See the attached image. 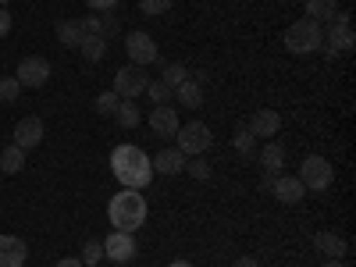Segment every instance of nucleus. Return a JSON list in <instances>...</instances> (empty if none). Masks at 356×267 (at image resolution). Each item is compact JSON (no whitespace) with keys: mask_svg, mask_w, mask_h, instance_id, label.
I'll list each match as a JSON object with an SVG mask.
<instances>
[{"mask_svg":"<svg viewBox=\"0 0 356 267\" xmlns=\"http://www.w3.org/2000/svg\"><path fill=\"white\" fill-rule=\"evenodd\" d=\"M111 171H114V178L125 189H146V186H150V178H154L150 157H146L139 146H132V143L118 146V150L111 154Z\"/></svg>","mask_w":356,"mask_h":267,"instance_id":"nucleus-1","label":"nucleus"},{"mask_svg":"<svg viewBox=\"0 0 356 267\" xmlns=\"http://www.w3.org/2000/svg\"><path fill=\"white\" fill-rule=\"evenodd\" d=\"M146 211H150V207H146L139 189H122V193H114L111 203H107V218H111L114 232H129V235H136L143 228Z\"/></svg>","mask_w":356,"mask_h":267,"instance_id":"nucleus-2","label":"nucleus"},{"mask_svg":"<svg viewBox=\"0 0 356 267\" xmlns=\"http://www.w3.org/2000/svg\"><path fill=\"white\" fill-rule=\"evenodd\" d=\"M321 43H324V29L314 22V18H300V22H292L289 29H285V50L289 54H314V50H321Z\"/></svg>","mask_w":356,"mask_h":267,"instance_id":"nucleus-3","label":"nucleus"},{"mask_svg":"<svg viewBox=\"0 0 356 267\" xmlns=\"http://www.w3.org/2000/svg\"><path fill=\"white\" fill-rule=\"evenodd\" d=\"M146 86H150V75H146V68H139V65H125V68H118V75H114V93L122 100L143 97Z\"/></svg>","mask_w":356,"mask_h":267,"instance_id":"nucleus-4","label":"nucleus"},{"mask_svg":"<svg viewBox=\"0 0 356 267\" xmlns=\"http://www.w3.org/2000/svg\"><path fill=\"white\" fill-rule=\"evenodd\" d=\"M175 139H178V150H182L186 157H200V154L207 150V146L214 143L211 129H207L203 122H189V125H178Z\"/></svg>","mask_w":356,"mask_h":267,"instance_id":"nucleus-5","label":"nucleus"},{"mask_svg":"<svg viewBox=\"0 0 356 267\" xmlns=\"http://www.w3.org/2000/svg\"><path fill=\"white\" fill-rule=\"evenodd\" d=\"M296 178H300V182L307 186V189H314V193H324V189H328L332 182H335V168L328 164V161H324V157H307L303 161V168H300V175H296Z\"/></svg>","mask_w":356,"mask_h":267,"instance_id":"nucleus-6","label":"nucleus"},{"mask_svg":"<svg viewBox=\"0 0 356 267\" xmlns=\"http://www.w3.org/2000/svg\"><path fill=\"white\" fill-rule=\"evenodd\" d=\"M324 43H328V57L349 54L356 47V36H353V25H349V15L346 11H339L332 18V29H328V36H324Z\"/></svg>","mask_w":356,"mask_h":267,"instance_id":"nucleus-7","label":"nucleus"},{"mask_svg":"<svg viewBox=\"0 0 356 267\" xmlns=\"http://www.w3.org/2000/svg\"><path fill=\"white\" fill-rule=\"evenodd\" d=\"M125 50H129V57H132V65H139V68H146V65L157 61V40H154L150 33H139V29L125 36Z\"/></svg>","mask_w":356,"mask_h":267,"instance_id":"nucleus-8","label":"nucleus"},{"mask_svg":"<svg viewBox=\"0 0 356 267\" xmlns=\"http://www.w3.org/2000/svg\"><path fill=\"white\" fill-rule=\"evenodd\" d=\"M15 79H18V86L40 89V86H47V79H50V61H47V57H22Z\"/></svg>","mask_w":356,"mask_h":267,"instance_id":"nucleus-9","label":"nucleus"},{"mask_svg":"<svg viewBox=\"0 0 356 267\" xmlns=\"http://www.w3.org/2000/svg\"><path fill=\"white\" fill-rule=\"evenodd\" d=\"M104 257L114 260V264H129L136 257V235L129 232H111L107 243H104Z\"/></svg>","mask_w":356,"mask_h":267,"instance_id":"nucleus-10","label":"nucleus"},{"mask_svg":"<svg viewBox=\"0 0 356 267\" xmlns=\"http://www.w3.org/2000/svg\"><path fill=\"white\" fill-rule=\"evenodd\" d=\"M271 193H275L278 203H289V207H292V203H300V200L307 196V186H303L296 175H278L275 182H271Z\"/></svg>","mask_w":356,"mask_h":267,"instance_id":"nucleus-11","label":"nucleus"},{"mask_svg":"<svg viewBox=\"0 0 356 267\" xmlns=\"http://www.w3.org/2000/svg\"><path fill=\"white\" fill-rule=\"evenodd\" d=\"M40 143H43V122L40 118H22L15 125V146L18 150H33Z\"/></svg>","mask_w":356,"mask_h":267,"instance_id":"nucleus-12","label":"nucleus"},{"mask_svg":"<svg viewBox=\"0 0 356 267\" xmlns=\"http://www.w3.org/2000/svg\"><path fill=\"white\" fill-rule=\"evenodd\" d=\"M250 136H264V139H271V136H278V129H282V114L278 111H271V107H260L253 118H250Z\"/></svg>","mask_w":356,"mask_h":267,"instance_id":"nucleus-13","label":"nucleus"},{"mask_svg":"<svg viewBox=\"0 0 356 267\" xmlns=\"http://www.w3.org/2000/svg\"><path fill=\"white\" fill-rule=\"evenodd\" d=\"M25 257H29V250L18 235H0V267H22Z\"/></svg>","mask_w":356,"mask_h":267,"instance_id":"nucleus-14","label":"nucleus"},{"mask_svg":"<svg viewBox=\"0 0 356 267\" xmlns=\"http://www.w3.org/2000/svg\"><path fill=\"white\" fill-rule=\"evenodd\" d=\"M186 161H189V157L178 150V146H175V150H161L157 157H150L154 175H182V171H186Z\"/></svg>","mask_w":356,"mask_h":267,"instance_id":"nucleus-15","label":"nucleus"},{"mask_svg":"<svg viewBox=\"0 0 356 267\" xmlns=\"http://www.w3.org/2000/svg\"><path fill=\"white\" fill-rule=\"evenodd\" d=\"M314 246L328 260H346V253H349V246H346V239H342L339 232H317L314 235Z\"/></svg>","mask_w":356,"mask_h":267,"instance_id":"nucleus-16","label":"nucleus"},{"mask_svg":"<svg viewBox=\"0 0 356 267\" xmlns=\"http://www.w3.org/2000/svg\"><path fill=\"white\" fill-rule=\"evenodd\" d=\"M260 168H264L267 175H278V171L285 168V146H282L278 139H267V143L260 146Z\"/></svg>","mask_w":356,"mask_h":267,"instance_id":"nucleus-17","label":"nucleus"},{"mask_svg":"<svg viewBox=\"0 0 356 267\" xmlns=\"http://www.w3.org/2000/svg\"><path fill=\"white\" fill-rule=\"evenodd\" d=\"M178 114H175V107H154V114H150V129L157 132V136H175L178 132Z\"/></svg>","mask_w":356,"mask_h":267,"instance_id":"nucleus-18","label":"nucleus"},{"mask_svg":"<svg viewBox=\"0 0 356 267\" xmlns=\"http://www.w3.org/2000/svg\"><path fill=\"white\" fill-rule=\"evenodd\" d=\"M175 100L182 104V107H200V104H203V86H200V79L189 75L182 86L175 89Z\"/></svg>","mask_w":356,"mask_h":267,"instance_id":"nucleus-19","label":"nucleus"},{"mask_svg":"<svg viewBox=\"0 0 356 267\" xmlns=\"http://www.w3.org/2000/svg\"><path fill=\"white\" fill-rule=\"evenodd\" d=\"M82 22L79 18H65V22H57V40H61L65 47H75L79 50V43H82Z\"/></svg>","mask_w":356,"mask_h":267,"instance_id":"nucleus-20","label":"nucleus"},{"mask_svg":"<svg viewBox=\"0 0 356 267\" xmlns=\"http://www.w3.org/2000/svg\"><path fill=\"white\" fill-rule=\"evenodd\" d=\"M303 4H307V18H314L317 25H321V22H332V18L339 15L335 0H303Z\"/></svg>","mask_w":356,"mask_h":267,"instance_id":"nucleus-21","label":"nucleus"},{"mask_svg":"<svg viewBox=\"0 0 356 267\" xmlns=\"http://www.w3.org/2000/svg\"><path fill=\"white\" fill-rule=\"evenodd\" d=\"M79 54L86 57V61H104V54H107V40L104 36H82V43H79Z\"/></svg>","mask_w":356,"mask_h":267,"instance_id":"nucleus-22","label":"nucleus"},{"mask_svg":"<svg viewBox=\"0 0 356 267\" xmlns=\"http://www.w3.org/2000/svg\"><path fill=\"white\" fill-rule=\"evenodd\" d=\"M114 122L122 125V129H136V125L143 122V114H139L136 100H122V104H118V111H114Z\"/></svg>","mask_w":356,"mask_h":267,"instance_id":"nucleus-23","label":"nucleus"},{"mask_svg":"<svg viewBox=\"0 0 356 267\" xmlns=\"http://www.w3.org/2000/svg\"><path fill=\"white\" fill-rule=\"evenodd\" d=\"M22 168H25V150H18V146L11 143L8 150L0 154V171H4V175H18Z\"/></svg>","mask_w":356,"mask_h":267,"instance_id":"nucleus-24","label":"nucleus"},{"mask_svg":"<svg viewBox=\"0 0 356 267\" xmlns=\"http://www.w3.org/2000/svg\"><path fill=\"white\" fill-rule=\"evenodd\" d=\"M146 97L154 100V107H168V104L175 100V89H171L168 82H161V79H150V86H146Z\"/></svg>","mask_w":356,"mask_h":267,"instance_id":"nucleus-25","label":"nucleus"},{"mask_svg":"<svg viewBox=\"0 0 356 267\" xmlns=\"http://www.w3.org/2000/svg\"><path fill=\"white\" fill-rule=\"evenodd\" d=\"M232 146H235V154H239V157H250V154L257 150V136H250V129L243 125V129H235Z\"/></svg>","mask_w":356,"mask_h":267,"instance_id":"nucleus-26","label":"nucleus"},{"mask_svg":"<svg viewBox=\"0 0 356 267\" xmlns=\"http://www.w3.org/2000/svg\"><path fill=\"white\" fill-rule=\"evenodd\" d=\"M186 79H189V68H186V65H178V61H175V65H164V75H161V82H168L171 89H178V86H182Z\"/></svg>","mask_w":356,"mask_h":267,"instance_id":"nucleus-27","label":"nucleus"},{"mask_svg":"<svg viewBox=\"0 0 356 267\" xmlns=\"http://www.w3.org/2000/svg\"><path fill=\"white\" fill-rule=\"evenodd\" d=\"M186 171L196 178V182H211V175H214L211 161H203V157H193V161H186Z\"/></svg>","mask_w":356,"mask_h":267,"instance_id":"nucleus-28","label":"nucleus"},{"mask_svg":"<svg viewBox=\"0 0 356 267\" xmlns=\"http://www.w3.org/2000/svg\"><path fill=\"white\" fill-rule=\"evenodd\" d=\"M100 260H104V243L89 239V243L82 246V264H86V267H93V264H100Z\"/></svg>","mask_w":356,"mask_h":267,"instance_id":"nucleus-29","label":"nucleus"},{"mask_svg":"<svg viewBox=\"0 0 356 267\" xmlns=\"http://www.w3.org/2000/svg\"><path fill=\"white\" fill-rule=\"evenodd\" d=\"M118 104H122V97H118L114 89H107V93H100V97H97V111H100V114H114V111H118Z\"/></svg>","mask_w":356,"mask_h":267,"instance_id":"nucleus-30","label":"nucleus"},{"mask_svg":"<svg viewBox=\"0 0 356 267\" xmlns=\"http://www.w3.org/2000/svg\"><path fill=\"white\" fill-rule=\"evenodd\" d=\"M18 93H22L18 79H0V104H11V100H18Z\"/></svg>","mask_w":356,"mask_h":267,"instance_id":"nucleus-31","label":"nucleus"},{"mask_svg":"<svg viewBox=\"0 0 356 267\" xmlns=\"http://www.w3.org/2000/svg\"><path fill=\"white\" fill-rule=\"evenodd\" d=\"M171 4L175 0H139V11L143 15H164V11H171Z\"/></svg>","mask_w":356,"mask_h":267,"instance_id":"nucleus-32","label":"nucleus"},{"mask_svg":"<svg viewBox=\"0 0 356 267\" xmlns=\"http://www.w3.org/2000/svg\"><path fill=\"white\" fill-rule=\"evenodd\" d=\"M11 25H15V22H11V11H8V8H0V36H8V33H11Z\"/></svg>","mask_w":356,"mask_h":267,"instance_id":"nucleus-33","label":"nucleus"},{"mask_svg":"<svg viewBox=\"0 0 356 267\" xmlns=\"http://www.w3.org/2000/svg\"><path fill=\"white\" fill-rule=\"evenodd\" d=\"M93 11H111V8H118V0H86Z\"/></svg>","mask_w":356,"mask_h":267,"instance_id":"nucleus-34","label":"nucleus"},{"mask_svg":"<svg viewBox=\"0 0 356 267\" xmlns=\"http://www.w3.org/2000/svg\"><path fill=\"white\" fill-rule=\"evenodd\" d=\"M235 267H260V260L257 257H239V260H235Z\"/></svg>","mask_w":356,"mask_h":267,"instance_id":"nucleus-35","label":"nucleus"},{"mask_svg":"<svg viewBox=\"0 0 356 267\" xmlns=\"http://www.w3.org/2000/svg\"><path fill=\"white\" fill-rule=\"evenodd\" d=\"M57 267H86L79 257H65V260H57Z\"/></svg>","mask_w":356,"mask_h":267,"instance_id":"nucleus-36","label":"nucleus"},{"mask_svg":"<svg viewBox=\"0 0 356 267\" xmlns=\"http://www.w3.org/2000/svg\"><path fill=\"white\" fill-rule=\"evenodd\" d=\"M321 267H346V260H324Z\"/></svg>","mask_w":356,"mask_h":267,"instance_id":"nucleus-37","label":"nucleus"},{"mask_svg":"<svg viewBox=\"0 0 356 267\" xmlns=\"http://www.w3.org/2000/svg\"><path fill=\"white\" fill-rule=\"evenodd\" d=\"M168 267H193V264H189V260H171Z\"/></svg>","mask_w":356,"mask_h":267,"instance_id":"nucleus-38","label":"nucleus"},{"mask_svg":"<svg viewBox=\"0 0 356 267\" xmlns=\"http://www.w3.org/2000/svg\"><path fill=\"white\" fill-rule=\"evenodd\" d=\"M0 8H8V0H0Z\"/></svg>","mask_w":356,"mask_h":267,"instance_id":"nucleus-39","label":"nucleus"}]
</instances>
